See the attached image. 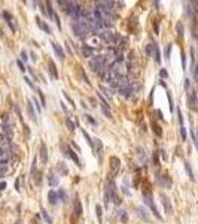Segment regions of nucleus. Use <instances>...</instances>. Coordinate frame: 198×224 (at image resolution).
Returning <instances> with one entry per match:
<instances>
[{
	"label": "nucleus",
	"instance_id": "18",
	"mask_svg": "<svg viewBox=\"0 0 198 224\" xmlns=\"http://www.w3.org/2000/svg\"><path fill=\"white\" fill-rule=\"evenodd\" d=\"M27 111H28V115H30V118L33 121H36V114H34V109H33V105L31 102L28 100V103H27Z\"/></svg>",
	"mask_w": 198,
	"mask_h": 224
},
{
	"label": "nucleus",
	"instance_id": "3",
	"mask_svg": "<svg viewBox=\"0 0 198 224\" xmlns=\"http://www.w3.org/2000/svg\"><path fill=\"white\" fill-rule=\"evenodd\" d=\"M109 161H110V173H112V178H115V176L118 175V172H119L121 161H119L118 157H110Z\"/></svg>",
	"mask_w": 198,
	"mask_h": 224
},
{
	"label": "nucleus",
	"instance_id": "40",
	"mask_svg": "<svg viewBox=\"0 0 198 224\" xmlns=\"http://www.w3.org/2000/svg\"><path fill=\"white\" fill-rule=\"evenodd\" d=\"M37 93H39V97H40V102H42V106H45V96L40 90H37Z\"/></svg>",
	"mask_w": 198,
	"mask_h": 224
},
{
	"label": "nucleus",
	"instance_id": "43",
	"mask_svg": "<svg viewBox=\"0 0 198 224\" xmlns=\"http://www.w3.org/2000/svg\"><path fill=\"white\" fill-rule=\"evenodd\" d=\"M177 33H179V36H183V26L182 24H177Z\"/></svg>",
	"mask_w": 198,
	"mask_h": 224
},
{
	"label": "nucleus",
	"instance_id": "46",
	"mask_svg": "<svg viewBox=\"0 0 198 224\" xmlns=\"http://www.w3.org/2000/svg\"><path fill=\"white\" fill-rule=\"evenodd\" d=\"M17 64H18V67H19V70H21V72H26V67H24V64H22V63H21V61H18V63H17Z\"/></svg>",
	"mask_w": 198,
	"mask_h": 224
},
{
	"label": "nucleus",
	"instance_id": "39",
	"mask_svg": "<svg viewBox=\"0 0 198 224\" xmlns=\"http://www.w3.org/2000/svg\"><path fill=\"white\" fill-rule=\"evenodd\" d=\"M69 2H70V0H58V3H60V6H63V8H64V9L67 8V5H69Z\"/></svg>",
	"mask_w": 198,
	"mask_h": 224
},
{
	"label": "nucleus",
	"instance_id": "44",
	"mask_svg": "<svg viewBox=\"0 0 198 224\" xmlns=\"http://www.w3.org/2000/svg\"><path fill=\"white\" fill-rule=\"evenodd\" d=\"M154 131H156V135H158V136H161V135H162V131L159 130V127H158L156 124H154Z\"/></svg>",
	"mask_w": 198,
	"mask_h": 224
},
{
	"label": "nucleus",
	"instance_id": "45",
	"mask_svg": "<svg viewBox=\"0 0 198 224\" xmlns=\"http://www.w3.org/2000/svg\"><path fill=\"white\" fill-rule=\"evenodd\" d=\"M170 51H171V45H168L167 49H165V57H167V60L170 58Z\"/></svg>",
	"mask_w": 198,
	"mask_h": 224
},
{
	"label": "nucleus",
	"instance_id": "11",
	"mask_svg": "<svg viewBox=\"0 0 198 224\" xmlns=\"http://www.w3.org/2000/svg\"><path fill=\"white\" fill-rule=\"evenodd\" d=\"M197 103V96H195V91H188V106L189 108H194Z\"/></svg>",
	"mask_w": 198,
	"mask_h": 224
},
{
	"label": "nucleus",
	"instance_id": "10",
	"mask_svg": "<svg viewBox=\"0 0 198 224\" xmlns=\"http://www.w3.org/2000/svg\"><path fill=\"white\" fill-rule=\"evenodd\" d=\"M40 160H42V163H48V149H46V145H45V142L40 144Z\"/></svg>",
	"mask_w": 198,
	"mask_h": 224
},
{
	"label": "nucleus",
	"instance_id": "52",
	"mask_svg": "<svg viewBox=\"0 0 198 224\" xmlns=\"http://www.w3.org/2000/svg\"><path fill=\"white\" fill-rule=\"evenodd\" d=\"M21 58H22L24 61H27V52H26V51H22V52H21Z\"/></svg>",
	"mask_w": 198,
	"mask_h": 224
},
{
	"label": "nucleus",
	"instance_id": "36",
	"mask_svg": "<svg viewBox=\"0 0 198 224\" xmlns=\"http://www.w3.org/2000/svg\"><path fill=\"white\" fill-rule=\"evenodd\" d=\"M180 136L183 140H186V130H185V126H180Z\"/></svg>",
	"mask_w": 198,
	"mask_h": 224
},
{
	"label": "nucleus",
	"instance_id": "53",
	"mask_svg": "<svg viewBox=\"0 0 198 224\" xmlns=\"http://www.w3.org/2000/svg\"><path fill=\"white\" fill-rule=\"evenodd\" d=\"M72 147L75 148V149H76V151H78V152H80V148H79L78 145H76V144H75V142H72Z\"/></svg>",
	"mask_w": 198,
	"mask_h": 224
},
{
	"label": "nucleus",
	"instance_id": "41",
	"mask_svg": "<svg viewBox=\"0 0 198 224\" xmlns=\"http://www.w3.org/2000/svg\"><path fill=\"white\" fill-rule=\"evenodd\" d=\"M154 163H155L156 167L159 166V158H158V152H155V154H154Z\"/></svg>",
	"mask_w": 198,
	"mask_h": 224
},
{
	"label": "nucleus",
	"instance_id": "23",
	"mask_svg": "<svg viewBox=\"0 0 198 224\" xmlns=\"http://www.w3.org/2000/svg\"><path fill=\"white\" fill-rule=\"evenodd\" d=\"M57 193H58V197H60L61 202H63V203H66V202H67V193H66V190L60 188Z\"/></svg>",
	"mask_w": 198,
	"mask_h": 224
},
{
	"label": "nucleus",
	"instance_id": "25",
	"mask_svg": "<svg viewBox=\"0 0 198 224\" xmlns=\"http://www.w3.org/2000/svg\"><path fill=\"white\" fill-rule=\"evenodd\" d=\"M159 182L162 184L164 187H167V188H170V187H171V181H170L167 176H159Z\"/></svg>",
	"mask_w": 198,
	"mask_h": 224
},
{
	"label": "nucleus",
	"instance_id": "54",
	"mask_svg": "<svg viewBox=\"0 0 198 224\" xmlns=\"http://www.w3.org/2000/svg\"><path fill=\"white\" fill-rule=\"evenodd\" d=\"M159 152H161V157H162V160H167V155H165V151H164V149H161Z\"/></svg>",
	"mask_w": 198,
	"mask_h": 224
},
{
	"label": "nucleus",
	"instance_id": "12",
	"mask_svg": "<svg viewBox=\"0 0 198 224\" xmlns=\"http://www.w3.org/2000/svg\"><path fill=\"white\" fill-rule=\"evenodd\" d=\"M73 206H75V214H76V217H79L80 214H82V206H80L79 196H76V197H75V200H73Z\"/></svg>",
	"mask_w": 198,
	"mask_h": 224
},
{
	"label": "nucleus",
	"instance_id": "13",
	"mask_svg": "<svg viewBox=\"0 0 198 224\" xmlns=\"http://www.w3.org/2000/svg\"><path fill=\"white\" fill-rule=\"evenodd\" d=\"M58 182H60V181H58V178L55 176V173H54V172H51L49 175H48V184H49L51 187H57Z\"/></svg>",
	"mask_w": 198,
	"mask_h": 224
},
{
	"label": "nucleus",
	"instance_id": "1",
	"mask_svg": "<svg viewBox=\"0 0 198 224\" xmlns=\"http://www.w3.org/2000/svg\"><path fill=\"white\" fill-rule=\"evenodd\" d=\"M60 148H61V151L64 152V154L69 157L72 161H75V164H78V167H82V163H80V160H79V157H78V154L72 149V148L69 147V145H66L64 142H61L60 144Z\"/></svg>",
	"mask_w": 198,
	"mask_h": 224
},
{
	"label": "nucleus",
	"instance_id": "17",
	"mask_svg": "<svg viewBox=\"0 0 198 224\" xmlns=\"http://www.w3.org/2000/svg\"><path fill=\"white\" fill-rule=\"evenodd\" d=\"M183 166H185V170H186V173H188L189 179H191V181H194V179H195V178H194V170L191 169L189 163H188V161H185V163H183Z\"/></svg>",
	"mask_w": 198,
	"mask_h": 224
},
{
	"label": "nucleus",
	"instance_id": "58",
	"mask_svg": "<svg viewBox=\"0 0 198 224\" xmlns=\"http://www.w3.org/2000/svg\"><path fill=\"white\" fill-rule=\"evenodd\" d=\"M17 224H19V223H17Z\"/></svg>",
	"mask_w": 198,
	"mask_h": 224
},
{
	"label": "nucleus",
	"instance_id": "33",
	"mask_svg": "<svg viewBox=\"0 0 198 224\" xmlns=\"http://www.w3.org/2000/svg\"><path fill=\"white\" fill-rule=\"evenodd\" d=\"M63 96H64V97H66V99H67V102H69V103L72 105V108H73V106H75V102H73V99H72V97H70V96L67 94V93H66V91H63Z\"/></svg>",
	"mask_w": 198,
	"mask_h": 224
},
{
	"label": "nucleus",
	"instance_id": "2",
	"mask_svg": "<svg viewBox=\"0 0 198 224\" xmlns=\"http://www.w3.org/2000/svg\"><path fill=\"white\" fill-rule=\"evenodd\" d=\"M143 200H145V203H146L147 206L150 208V211H152V214L159 220V221H162V217H161V214L158 212V208H156V205L154 203V199H152V196L149 194V193H145L143 194Z\"/></svg>",
	"mask_w": 198,
	"mask_h": 224
},
{
	"label": "nucleus",
	"instance_id": "56",
	"mask_svg": "<svg viewBox=\"0 0 198 224\" xmlns=\"http://www.w3.org/2000/svg\"><path fill=\"white\" fill-rule=\"evenodd\" d=\"M154 3H155V6H156V8L159 6V0H154Z\"/></svg>",
	"mask_w": 198,
	"mask_h": 224
},
{
	"label": "nucleus",
	"instance_id": "47",
	"mask_svg": "<svg viewBox=\"0 0 198 224\" xmlns=\"http://www.w3.org/2000/svg\"><path fill=\"white\" fill-rule=\"evenodd\" d=\"M36 164H37V158H33V166H31V173H34V169H36Z\"/></svg>",
	"mask_w": 198,
	"mask_h": 224
},
{
	"label": "nucleus",
	"instance_id": "42",
	"mask_svg": "<svg viewBox=\"0 0 198 224\" xmlns=\"http://www.w3.org/2000/svg\"><path fill=\"white\" fill-rule=\"evenodd\" d=\"M19 184H21V178H18L17 182H15V188H17V191H21V185H19Z\"/></svg>",
	"mask_w": 198,
	"mask_h": 224
},
{
	"label": "nucleus",
	"instance_id": "21",
	"mask_svg": "<svg viewBox=\"0 0 198 224\" xmlns=\"http://www.w3.org/2000/svg\"><path fill=\"white\" fill-rule=\"evenodd\" d=\"M95 214H97V218H98V223L103 221V209L100 205H95Z\"/></svg>",
	"mask_w": 198,
	"mask_h": 224
},
{
	"label": "nucleus",
	"instance_id": "35",
	"mask_svg": "<svg viewBox=\"0 0 198 224\" xmlns=\"http://www.w3.org/2000/svg\"><path fill=\"white\" fill-rule=\"evenodd\" d=\"M182 67H183V70H186V55H185V52H182Z\"/></svg>",
	"mask_w": 198,
	"mask_h": 224
},
{
	"label": "nucleus",
	"instance_id": "8",
	"mask_svg": "<svg viewBox=\"0 0 198 224\" xmlns=\"http://www.w3.org/2000/svg\"><path fill=\"white\" fill-rule=\"evenodd\" d=\"M48 200H49V203H51V205H57V202L60 200V197H58V193H57V191H54V190H49V191H48Z\"/></svg>",
	"mask_w": 198,
	"mask_h": 224
},
{
	"label": "nucleus",
	"instance_id": "16",
	"mask_svg": "<svg viewBox=\"0 0 198 224\" xmlns=\"http://www.w3.org/2000/svg\"><path fill=\"white\" fill-rule=\"evenodd\" d=\"M82 136H84V138L86 139V142H88V145H89V147H91V149L94 151V140H92V139H91V136L88 135V131H85V130H84V129H82Z\"/></svg>",
	"mask_w": 198,
	"mask_h": 224
},
{
	"label": "nucleus",
	"instance_id": "55",
	"mask_svg": "<svg viewBox=\"0 0 198 224\" xmlns=\"http://www.w3.org/2000/svg\"><path fill=\"white\" fill-rule=\"evenodd\" d=\"M5 188H6V182H2V188L0 190H5Z\"/></svg>",
	"mask_w": 198,
	"mask_h": 224
},
{
	"label": "nucleus",
	"instance_id": "19",
	"mask_svg": "<svg viewBox=\"0 0 198 224\" xmlns=\"http://www.w3.org/2000/svg\"><path fill=\"white\" fill-rule=\"evenodd\" d=\"M36 23H37V26L40 27V28H43L46 33H52V30H51V27L49 26H46V24H43L42 21H40V18H36Z\"/></svg>",
	"mask_w": 198,
	"mask_h": 224
},
{
	"label": "nucleus",
	"instance_id": "6",
	"mask_svg": "<svg viewBox=\"0 0 198 224\" xmlns=\"http://www.w3.org/2000/svg\"><path fill=\"white\" fill-rule=\"evenodd\" d=\"M94 155H97V158H98V161L101 163L103 161V144H101V140L100 139H94Z\"/></svg>",
	"mask_w": 198,
	"mask_h": 224
},
{
	"label": "nucleus",
	"instance_id": "48",
	"mask_svg": "<svg viewBox=\"0 0 198 224\" xmlns=\"http://www.w3.org/2000/svg\"><path fill=\"white\" fill-rule=\"evenodd\" d=\"M60 105H61V108H63V111L66 112L67 115H69V109H67V106H66V103H63V102H60Z\"/></svg>",
	"mask_w": 198,
	"mask_h": 224
},
{
	"label": "nucleus",
	"instance_id": "28",
	"mask_svg": "<svg viewBox=\"0 0 198 224\" xmlns=\"http://www.w3.org/2000/svg\"><path fill=\"white\" fill-rule=\"evenodd\" d=\"M137 151H138V152H137V155H138V160L145 163V161H146V154H145V149H142V148H138Z\"/></svg>",
	"mask_w": 198,
	"mask_h": 224
},
{
	"label": "nucleus",
	"instance_id": "7",
	"mask_svg": "<svg viewBox=\"0 0 198 224\" xmlns=\"http://www.w3.org/2000/svg\"><path fill=\"white\" fill-rule=\"evenodd\" d=\"M80 51H82V55H84V57H92V55L95 54V48L89 46V45H82Z\"/></svg>",
	"mask_w": 198,
	"mask_h": 224
},
{
	"label": "nucleus",
	"instance_id": "22",
	"mask_svg": "<svg viewBox=\"0 0 198 224\" xmlns=\"http://www.w3.org/2000/svg\"><path fill=\"white\" fill-rule=\"evenodd\" d=\"M100 108H101V111H103V114L107 117V118H112V112H110V109L107 108V105H104V103H100Z\"/></svg>",
	"mask_w": 198,
	"mask_h": 224
},
{
	"label": "nucleus",
	"instance_id": "50",
	"mask_svg": "<svg viewBox=\"0 0 198 224\" xmlns=\"http://www.w3.org/2000/svg\"><path fill=\"white\" fill-rule=\"evenodd\" d=\"M8 24H9V27L12 28V32H15V30H17V27L14 26V23H12V19H10V21H8Z\"/></svg>",
	"mask_w": 198,
	"mask_h": 224
},
{
	"label": "nucleus",
	"instance_id": "37",
	"mask_svg": "<svg viewBox=\"0 0 198 224\" xmlns=\"http://www.w3.org/2000/svg\"><path fill=\"white\" fill-rule=\"evenodd\" d=\"M159 76L164 78V79H165V78H168V72H167L165 69H161V70H159Z\"/></svg>",
	"mask_w": 198,
	"mask_h": 224
},
{
	"label": "nucleus",
	"instance_id": "4",
	"mask_svg": "<svg viewBox=\"0 0 198 224\" xmlns=\"http://www.w3.org/2000/svg\"><path fill=\"white\" fill-rule=\"evenodd\" d=\"M159 197H161V203H162V206H164L165 214L171 215V214H173V205H171V202H170V199L167 197L164 193H161V194H159Z\"/></svg>",
	"mask_w": 198,
	"mask_h": 224
},
{
	"label": "nucleus",
	"instance_id": "5",
	"mask_svg": "<svg viewBox=\"0 0 198 224\" xmlns=\"http://www.w3.org/2000/svg\"><path fill=\"white\" fill-rule=\"evenodd\" d=\"M14 127H12V124L9 123V121H3L2 123V135L3 136H6L8 139H12L14 136Z\"/></svg>",
	"mask_w": 198,
	"mask_h": 224
},
{
	"label": "nucleus",
	"instance_id": "14",
	"mask_svg": "<svg viewBox=\"0 0 198 224\" xmlns=\"http://www.w3.org/2000/svg\"><path fill=\"white\" fill-rule=\"evenodd\" d=\"M57 170H58V172H60V175H63V176H66V175L69 173L67 166H66V163H63V161L57 163Z\"/></svg>",
	"mask_w": 198,
	"mask_h": 224
},
{
	"label": "nucleus",
	"instance_id": "31",
	"mask_svg": "<svg viewBox=\"0 0 198 224\" xmlns=\"http://www.w3.org/2000/svg\"><path fill=\"white\" fill-rule=\"evenodd\" d=\"M66 126H67V129H69L70 131H73V130H75V123L70 120V118H67V120H66Z\"/></svg>",
	"mask_w": 198,
	"mask_h": 224
},
{
	"label": "nucleus",
	"instance_id": "27",
	"mask_svg": "<svg viewBox=\"0 0 198 224\" xmlns=\"http://www.w3.org/2000/svg\"><path fill=\"white\" fill-rule=\"evenodd\" d=\"M152 55H154V58H155L156 63H159L161 61V57H159V49H158V46L154 45V52H152Z\"/></svg>",
	"mask_w": 198,
	"mask_h": 224
},
{
	"label": "nucleus",
	"instance_id": "49",
	"mask_svg": "<svg viewBox=\"0 0 198 224\" xmlns=\"http://www.w3.org/2000/svg\"><path fill=\"white\" fill-rule=\"evenodd\" d=\"M3 18H5L6 21H10V19H12V18H10V15H9V14H8V12H6V11L3 12Z\"/></svg>",
	"mask_w": 198,
	"mask_h": 224
},
{
	"label": "nucleus",
	"instance_id": "34",
	"mask_svg": "<svg viewBox=\"0 0 198 224\" xmlns=\"http://www.w3.org/2000/svg\"><path fill=\"white\" fill-rule=\"evenodd\" d=\"M152 52H154V43H149L146 46V54L147 55H152Z\"/></svg>",
	"mask_w": 198,
	"mask_h": 224
},
{
	"label": "nucleus",
	"instance_id": "30",
	"mask_svg": "<svg viewBox=\"0 0 198 224\" xmlns=\"http://www.w3.org/2000/svg\"><path fill=\"white\" fill-rule=\"evenodd\" d=\"M31 102L34 103V106H36V111H37L39 114H40V112H42V108H43V106H42L40 103H39V100H37L36 97H33V100H31Z\"/></svg>",
	"mask_w": 198,
	"mask_h": 224
},
{
	"label": "nucleus",
	"instance_id": "32",
	"mask_svg": "<svg viewBox=\"0 0 198 224\" xmlns=\"http://www.w3.org/2000/svg\"><path fill=\"white\" fill-rule=\"evenodd\" d=\"M167 97H168V103H170V109H174V103H173V97H171V94H170V91L167 90Z\"/></svg>",
	"mask_w": 198,
	"mask_h": 224
},
{
	"label": "nucleus",
	"instance_id": "24",
	"mask_svg": "<svg viewBox=\"0 0 198 224\" xmlns=\"http://www.w3.org/2000/svg\"><path fill=\"white\" fill-rule=\"evenodd\" d=\"M49 72H51L52 78H58V73H57V67H55V64H54V61H49Z\"/></svg>",
	"mask_w": 198,
	"mask_h": 224
},
{
	"label": "nucleus",
	"instance_id": "38",
	"mask_svg": "<svg viewBox=\"0 0 198 224\" xmlns=\"http://www.w3.org/2000/svg\"><path fill=\"white\" fill-rule=\"evenodd\" d=\"M24 81H26V82H27V85L30 87V88H33V90H36V87L33 85V82H31V81H30V79H28V78H27V76H24Z\"/></svg>",
	"mask_w": 198,
	"mask_h": 224
},
{
	"label": "nucleus",
	"instance_id": "20",
	"mask_svg": "<svg viewBox=\"0 0 198 224\" xmlns=\"http://www.w3.org/2000/svg\"><path fill=\"white\" fill-rule=\"evenodd\" d=\"M118 217H119L121 223H127V221H128V214H127V211H124V209H121V211H119Z\"/></svg>",
	"mask_w": 198,
	"mask_h": 224
},
{
	"label": "nucleus",
	"instance_id": "51",
	"mask_svg": "<svg viewBox=\"0 0 198 224\" xmlns=\"http://www.w3.org/2000/svg\"><path fill=\"white\" fill-rule=\"evenodd\" d=\"M185 88H186V91H189V79L188 78L185 79Z\"/></svg>",
	"mask_w": 198,
	"mask_h": 224
},
{
	"label": "nucleus",
	"instance_id": "29",
	"mask_svg": "<svg viewBox=\"0 0 198 224\" xmlns=\"http://www.w3.org/2000/svg\"><path fill=\"white\" fill-rule=\"evenodd\" d=\"M85 120L88 121V123H89L91 126H94V127H97V124H98V123H97V121H95L94 118H92V117L89 115V114H86V115H85Z\"/></svg>",
	"mask_w": 198,
	"mask_h": 224
},
{
	"label": "nucleus",
	"instance_id": "57",
	"mask_svg": "<svg viewBox=\"0 0 198 224\" xmlns=\"http://www.w3.org/2000/svg\"><path fill=\"white\" fill-rule=\"evenodd\" d=\"M33 5H34V8H36V5H37V3H36V0H33Z\"/></svg>",
	"mask_w": 198,
	"mask_h": 224
},
{
	"label": "nucleus",
	"instance_id": "15",
	"mask_svg": "<svg viewBox=\"0 0 198 224\" xmlns=\"http://www.w3.org/2000/svg\"><path fill=\"white\" fill-rule=\"evenodd\" d=\"M136 211H137V215L140 217V218H143L145 221H149V215L146 214V211H145L142 206H137V208H136Z\"/></svg>",
	"mask_w": 198,
	"mask_h": 224
},
{
	"label": "nucleus",
	"instance_id": "26",
	"mask_svg": "<svg viewBox=\"0 0 198 224\" xmlns=\"http://www.w3.org/2000/svg\"><path fill=\"white\" fill-rule=\"evenodd\" d=\"M40 212H42V217H43V220L46 221L48 224H52V218H51V215L46 212V209H40Z\"/></svg>",
	"mask_w": 198,
	"mask_h": 224
},
{
	"label": "nucleus",
	"instance_id": "9",
	"mask_svg": "<svg viewBox=\"0 0 198 224\" xmlns=\"http://www.w3.org/2000/svg\"><path fill=\"white\" fill-rule=\"evenodd\" d=\"M51 45H52V48H54V51H55V54H57V57H58L60 60H64V57H66V55H64V51H63V48H61V46H60V45H58L57 42H52Z\"/></svg>",
	"mask_w": 198,
	"mask_h": 224
}]
</instances>
